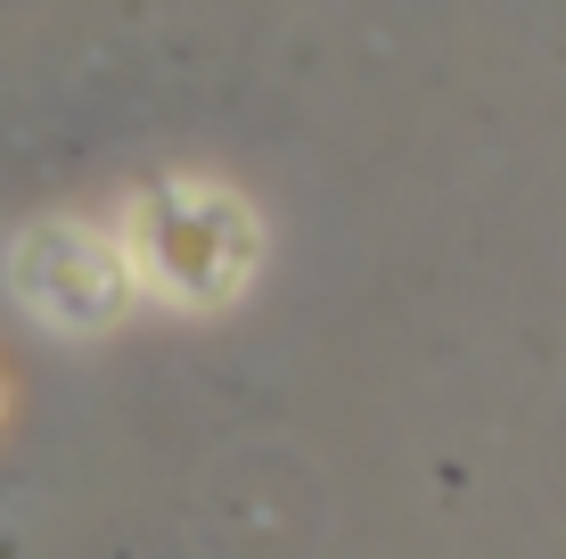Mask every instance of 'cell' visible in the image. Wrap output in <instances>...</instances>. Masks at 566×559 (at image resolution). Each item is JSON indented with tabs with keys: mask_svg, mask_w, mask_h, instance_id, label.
Here are the masks:
<instances>
[{
	"mask_svg": "<svg viewBox=\"0 0 566 559\" xmlns=\"http://www.w3.org/2000/svg\"><path fill=\"white\" fill-rule=\"evenodd\" d=\"M9 280L42 321L83 330V338L107 330V321L124 313V297H132L124 247H107L91 222H33L25 239L9 247Z\"/></svg>",
	"mask_w": 566,
	"mask_h": 559,
	"instance_id": "2",
	"label": "cell"
},
{
	"mask_svg": "<svg viewBox=\"0 0 566 559\" xmlns=\"http://www.w3.org/2000/svg\"><path fill=\"white\" fill-rule=\"evenodd\" d=\"M124 263L172 304H222L255 272V222L222 189L156 182L140 189V206L124 222Z\"/></svg>",
	"mask_w": 566,
	"mask_h": 559,
	"instance_id": "1",
	"label": "cell"
}]
</instances>
